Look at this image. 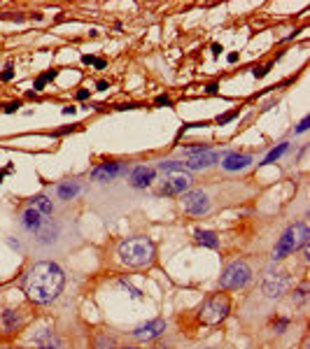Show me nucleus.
<instances>
[{"instance_id":"obj_12","label":"nucleus","mask_w":310,"mask_h":349,"mask_svg":"<svg viewBox=\"0 0 310 349\" xmlns=\"http://www.w3.org/2000/svg\"><path fill=\"white\" fill-rule=\"evenodd\" d=\"M154 177H156L154 168H149V165H138V168H133V172H131V187L145 189L154 182Z\"/></svg>"},{"instance_id":"obj_40","label":"nucleus","mask_w":310,"mask_h":349,"mask_svg":"<svg viewBox=\"0 0 310 349\" xmlns=\"http://www.w3.org/2000/svg\"><path fill=\"white\" fill-rule=\"evenodd\" d=\"M122 349H140V347H122Z\"/></svg>"},{"instance_id":"obj_6","label":"nucleus","mask_w":310,"mask_h":349,"mask_svg":"<svg viewBox=\"0 0 310 349\" xmlns=\"http://www.w3.org/2000/svg\"><path fill=\"white\" fill-rule=\"evenodd\" d=\"M179 205H182V210L187 212V214L201 217V214H205V212L210 210V198H208V194L201 191V189H189V191L182 194Z\"/></svg>"},{"instance_id":"obj_11","label":"nucleus","mask_w":310,"mask_h":349,"mask_svg":"<svg viewBox=\"0 0 310 349\" xmlns=\"http://www.w3.org/2000/svg\"><path fill=\"white\" fill-rule=\"evenodd\" d=\"M124 172L122 163H103V165H96L91 170V179L93 182H112L114 177H119Z\"/></svg>"},{"instance_id":"obj_27","label":"nucleus","mask_w":310,"mask_h":349,"mask_svg":"<svg viewBox=\"0 0 310 349\" xmlns=\"http://www.w3.org/2000/svg\"><path fill=\"white\" fill-rule=\"evenodd\" d=\"M287 326H289V319H277V321H273V328H275L277 333H282Z\"/></svg>"},{"instance_id":"obj_35","label":"nucleus","mask_w":310,"mask_h":349,"mask_svg":"<svg viewBox=\"0 0 310 349\" xmlns=\"http://www.w3.org/2000/svg\"><path fill=\"white\" fill-rule=\"evenodd\" d=\"M87 98H89V91H87V89L77 91V100H87Z\"/></svg>"},{"instance_id":"obj_24","label":"nucleus","mask_w":310,"mask_h":349,"mask_svg":"<svg viewBox=\"0 0 310 349\" xmlns=\"http://www.w3.org/2000/svg\"><path fill=\"white\" fill-rule=\"evenodd\" d=\"M306 298H308V286L306 284H301L299 289H294L292 291V303H296V305L306 303Z\"/></svg>"},{"instance_id":"obj_29","label":"nucleus","mask_w":310,"mask_h":349,"mask_svg":"<svg viewBox=\"0 0 310 349\" xmlns=\"http://www.w3.org/2000/svg\"><path fill=\"white\" fill-rule=\"evenodd\" d=\"M308 123H310L308 116H306V119H301V123L296 126V130H294V133H306V130H308Z\"/></svg>"},{"instance_id":"obj_17","label":"nucleus","mask_w":310,"mask_h":349,"mask_svg":"<svg viewBox=\"0 0 310 349\" xmlns=\"http://www.w3.org/2000/svg\"><path fill=\"white\" fill-rule=\"evenodd\" d=\"M33 342L38 345V349H58V338L54 331H49V328H42L40 333L33 338Z\"/></svg>"},{"instance_id":"obj_36","label":"nucleus","mask_w":310,"mask_h":349,"mask_svg":"<svg viewBox=\"0 0 310 349\" xmlns=\"http://www.w3.org/2000/svg\"><path fill=\"white\" fill-rule=\"evenodd\" d=\"M96 86H98V91H107V89H110V84H107V81H103V79L98 81Z\"/></svg>"},{"instance_id":"obj_37","label":"nucleus","mask_w":310,"mask_h":349,"mask_svg":"<svg viewBox=\"0 0 310 349\" xmlns=\"http://www.w3.org/2000/svg\"><path fill=\"white\" fill-rule=\"evenodd\" d=\"M212 51H215V56H220L224 49H221V44H212Z\"/></svg>"},{"instance_id":"obj_28","label":"nucleus","mask_w":310,"mask_h":349,"mask_svg":"<svg viewBox=\"0 0 310 349\" xmlns=\"http://www.w3.org/2000/svg\"><path fill=\"white\" fill-rule=\"evenodd\" d=\"M0 79H2V81L14 79V70H12V65H7V68H5V73H0Z\"/></svg>"},{"instance_id":"obj_3","label":"nucleus","mask_w":310,"mask_h":349,"mask_svg":"<svg viewBox=\"0 0 310 349\" xmlns=\"http://www.w3.org/2000/svg\"><path fill=\"white\" fill-rule=\"evenodd\" d=\"M308 237H310V233H308V224H306V221H296V224H292L282 235L277 237L270 259L273 261L287 259L289 254L299 252L301 247H306V244H308Z\"/></svg>"},{"instance_id":"obj_16","label":"nucleus","mask_w":310,"mask_h":349,"mask_svg":"<svg viewBox=\"0 0 310 349\" xmlns=\"http://www.w3.org/2000/svg\"><path fill=\"white\" fill-rule=\"evenodd\" d=\"M0 324L5 328V333H14L16 328L21 326V314L16 310H2L0 312Z\"/></svg>"},{"instance_id":"obj_10","label":"nucleus","mask_w":310,"mask_h":349,"mask_svg":"<svg viewBox=\"0 0 310 349\" xmlns=\"http://www.w3.org/2000/svg\"><path fill=\"white\" fill-rule=\"evenodd\" d=\"M163 331H166V321L163 319H152L147 324H140L133 331V338L138 342H149V340H154V338H159Z\"/></svg>"},{"instance_id":"obj_33","label":"nucleus","mask_w":310,"mask_h":349,"mask_svg":"<svg viewBox=\"0 0 310 349\" xmlns=\"http://www.w3.org/2000/svg\"><path fill=\"white\" fill-rule=\"evenodd\" d=\"M70 130H75V126H65V128L54 130V135H65V133H70Z\"/></svg>"},{"instance_id":"obj_19","label":"nucleus","mask_w":310,"mask_h":349,"mask_svg":"<svg viewBox=\"0 0 310 349\" xmlns=\"http://www.w3.org/2000/svg\"><path fill=\"white\" fill-rule=\"evenodd\" d=\"M56 194L61 200H73L75 195L80 194V184H77V182H65V184H61V187L56 189Z\"/></svg>"},{"instance_id":"obj_34","label":"nucleus","mask_w":310,"mask_h":349,"mask_svg":"<svg viewBox=\"0 0 310 349\" xmlns=\"http://www.w3.org/2000/svg\"><path fill=\"white\" fill-rule=\"evenodd\" d=\"M82 63L93 65V63H96V58H93V56H89V54H84V56H82Z\"/></svg>"},{"instance_id":"obj_26","label":"nucleus","mask_w":310,"mask_h":349,"mask_svg":"<svg viewBox=\"0 0 310 349\" xmlns=\"http://www.w3.org/2000/svg\"><path fill=\"white\" fill-rule=\"evenodd\" d=\"M270 68H273V63H266V65H261V68H257V70H254V77H257V79L266 77V75L270 73Z\"/></svg>"},{"instance_id":"obj_9","label":"nucleus","mask_w":310,"mask_h":349,"mask_svg":"<svg viewBox=\"0 0 310 349\" xmlns=\"http://www.w3.org/2000/svg\"><path fill=\"white\" fill-rule=\"evenodd\" d=\"M215 163H220V152L205 149V152L189 154L187 163H184V170H208V168H212Z\"/></svg>"},{"instance_id":"obj_25","label":"nucleus","mask_w":310,"mask_h":349,"mask_svg":"<svg viewBox=\"0 0 310 349\" xmlns=\"http://www.w3.org/2000/svg\"><path fill=\"white\" fill-rule=\"evenodd\" d=\"M238 116V110H231V112H226V114H221L220 119H217V123H220V126H224V123H228V121H233V119H236Z\"/></svg>"},{"instance_id":"obj_20","label":"nucleus","mask_w":310,"mask_h":349,"mask_svg":"<svg viewBox=\"0 0 310 349\" xmlns=\"http://www.w3.org/2000/svg\"><path fill=\"white\" fill-rule=\"evenodd\" d=\"M287 149H289V142H280V145H277L275 149H270L268 154H266V158H264V161H261V165H268V163L277 161V158H280V156L285 154Z\"/></svg>"},{"instance_id":"obj_30","label":"nucleus","mask_w":310,"mask_h":349,"mask_svg":"<svg viewBox=\"0 0 310 349\" xmlns=\"http://www.w3.org/2000/svg\"><path fill=\"white\" fill-rule=\"evenodd\" d=\"M19 107H21V103H19V100H14V103H7V105H5V112L12 114V112H16Z\"/></svg>"},{"instance_id":"obj_14","label":"nucleus","mask_w":310,"mask_h":349,"mask_svg":"<svg viewBox=\"0 0 310 349\" xmlns=\"http://www.w3.org/2000/svg\"><path fill=\"white\" fill-rule=\"evenodd\" d=\"M44 217H42L38 210H33V207H26L24 214H21V224H24L26 231H31V233H38L42 226H44Z\"/></svg>"},{"instance_id":"obj_5","label":"nucleus","mask_w":310,"mask_h":349,"mask_svg":"<svg viewBox=\"0 0 310 349\" xmlns=\"http://www.w3.org/2000/svg\"><path fill=\"white\" fill-rule=\"evenodd\" d=\"M250 282H252V268H250V263L243 259L231 261L220 277L221 289H243V286H247Z\"/></svg>"},{"instance_id":"obj_4","label":"nucleus","mask_w":310,"mask_h":349,"mask_svg":"<svg viewBox=\"0 0 310 349\" xmlns=\"http://www.w3.org/2000/svg\"><path fill=\"white\" fill-rule=\"evenodd\" d=\"M228 312H231V301H228L224 293H215V296H210V298L201 305L198 319H201V324H205V326H217L228 317Z\"/></svg>"},{"instance_id":"obj_22","label":"nucleus","mask_w":310,"mask_h":349,"mask_svg":"<svg viewBox=\"0 0 310 349\" xmlns=\"http://www.w3.org/2000/svg\"><path fill=\"white\" fill-rule=\"evenodd\" d=\"M56 75H58V70H47V73H44V75H40V77L35 79V89H33V91L38 93V91H40V89H44V84H47V81H51V79H54V77H56Z\"/></svg>"},{"instance_id":"obj_39","label":"nucleus","mask_w":310,"mask_h":349,"mask_svg":"<svg viewBox=\"0 0 310 349\" xmlns=\"http://www.w3.org/2000/svg\"><path fill=\"white\" fill-rule=\"evenodd\" d=\"M77 112V107H63V114H75Z\"/></svg>"},{"instance_id":"obj_15","label":"nucleus","mask_w":310,"mask_h":349,"mask_svg":"<svg viewBox=\"0 0 310 349\" xmlns=\"http://www.w3.org/2000/svg\"><path fill=\"white\" fill-rule=\"evenodd\" d=\"M28 207L38 210L42 217H51V214H54V203H51V198H49V195H44V194L33 195L31 200H28Z\"/></svg>"},{"instance_id":"obj_38","label":"nucleus","mask_w":310,"mask_h":349,"mask_svg":"<svg viewBox=\"0 0 310 349\" xmlns=\"http://www.w3.org/2000/svg\"><path fill=\"white\" fill-rule=\"evenodd\" d=\"M93 65H96V68H98V70H103V68H105V61H100V58H96V63H93Z\"/></svg>"},{"instance_id":"obj_23","label":"nucleus","mask_w":310,"mask_h":349,"mask_svg":"<svg viewBox=\"0 0 310 349\" xmlns=\"http://www.w3.org/2000/svg\"><path fill=\"white\" fill-rule=\"evenodd\" d=\"M159 170H161V172H182V170H184V163H179V161H163V163H159Z\"/></svg>"},{"instance_id":"obj_13","label":"nucleus","mask_w":310,"mask_h":349,"mask_svg":"<svg viewBox=\"0 0 310 349\" xmlns=\"http://www.w3.org/2000/svg\"><path fill=\"white\" fill-rule=\"evenodd\" d=\"M250 163H252V156L250 154H238V152H233V154H226L221 158V168L226 172H236V170H245Z\"/></svg>"},{"instance_id":"obj_21","label":"nucleus","mask_w":310,"mask_h":349,"mask_svg":"<svg viewBox=\"0 0 310 349\" xmlns=\"http://www.w3.org/2000/svg\"><path fill=\"white\" fill-rule=\"evenodd\" d=\"M93 349H117L114 338H112V335H107V333L96 335V340H93Z\"/></svg>"},{"instance_id":"obj_41","label":"nucleus","mask_w":310,"mask_h":349,"mask_svg":"<svg viewBox=\"0 0 310 349\" xmlns=\"http://www.w3.org/2000/svg\"><path fill=\"white\" fill-rule=\"evenodd\" d=\"M2 349H14V347H2Z\"/></svg>"},{"instance_id":"obj_8","label":"nucleus","mask_w":310,"mask_h":349,"mask_svg":"<svg viewBox=\"0 0 310 349\" xmlns=\"http://www.w3.org/2000/svg\"><path fill=\"white\" fill-rule=\"evenodd\" d=\"M289 284H292V279H289L287 272H273V270H268L266 279H264V293L268 298H280L282 293H287Z\"/></svg>"},{"instance_id":"obj_7","label":"nucleus","mask_w":310,"mask_h":349,"mask_svg":"<svg viewBox=\"0 0 310 349\" xmlns=\"http://www.w3.org/2000/svg\"><path fill=\"white\" fill-rule=\"evenodd\" d=\"M194 184V179L187 170L182 172H171L168 177L163 179V184L159 187V195H182L184 191H189Z\"/></svg>"},{"instance_id":"obj_32","label":"nucleus","mask_w":310,"mask_h":349,"mask_svg":"<svg viewBox=\"0 0 310 349\" xmlns=\"http://www.w3.org/2000/svg\"><path fill=\"white\" fill-rule=\"evenodd\" d=\"M205 91H208L210 96H215V93L220 91V84H208V86H205Z\"/></svg>"},{"instance_id":"obj_2","label":"nucleus","mask_w":310,"mask_h":349,"mask_svg":"<svg viewBox=\"0 0 310 349\" xmlns=\"http://www.w3.org/2000/svg\"><path fill=\"white\" fill-rule=\"evenodd\" d=\"M117 256L124 266L129 268H145L149 266L156 256V247L154 242L145 235H135V237H124L122 242L117 244Z\"/></svg>"},{"instance_id":"obj_31","label":"nucleus","mask_w":310,"mask_h":349,"mask_svg":"<svg viewBox=\"0 0 310 349\" xmlns=\"http://www.w3.org/2000/svg\"><path fill=\"white\" fill-rule=\"evenodd\" d=\"M154 105H156V107H161V105H171V98H168V96H159V98L154 100Z\"/></svg>"},{"instance_id":"obj_18","label":"nucleus","mask_w":310,"mask_h":349,"mask_svg":"<svg viewBox=\"0 0 310 349\" xmlns=\"http://www.w3.org/2000/svg\"><path fill=\"white\" fill-rule=\"evenodd\" d=\"M196 237V242L198 244H203V247H210V249H217L220 247V237H217V233H212V231H196L194 233Z\"/></svg>"},{"instance_id":"obj_1","label":"nucleus","mask_w":310,"mask_h":349,"mask_svg":"<svg viewBox=\"0 0 310 349\" xmlns=\"http://www.w3.org/2000/svg\"><path fill=\"white\" fill-rule=\"evenodd\" d=\"M65 286V275L51 261H40L35 263L24 279V291L28 301L38 303V305H47V303L56 301Z\"/></svg>"}]
</instances>
